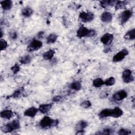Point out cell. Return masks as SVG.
<instances>
[{
    "mask_svg": "<svg viewBox=\"0 0 135 135\" xmlns=\"http://www.w3.org/2000/svg\"><path fill=\"white\" fill-rule=\"evenodd\" d=\"M59 123L57 119H53L51 117L45 115L40 121L39 125L43 129H48L56 127Z\"/></svg>",
    "mask_w": 135,
    "mask_h": 135,
    "instance_id": "6da1fadb",
    "label": "cell"
},
{
    "mask_svg": "<svg viewBox=\"0 0 135 135\" xmlns=\"http://www.w3.org/2000/svg\"><path fill=\"white\" fill-rule=\"evenodd\" d=\"M21 124L18 119H15L1 127V130L4 133H9L18 130Z\"/></svg>",
    "mask_w": 135,
    "mask_h": 135,
    "instance_id": "7a4b0ae2",
    "label": "cell"
},
{
    "mask_svg": "<svg viewBox=\"0 0 135 135\" xmlns=\"http://www.w3.org/2000/svg\"><path fill=\"white\" fill-rule=\"evenodd\" d=\"M43 46V43L36 39H33L27 45V51L29 52H32L34 51H36L40 49Z\"/></svg>",
    "mask_w": 135,
    "mask_h": 135,
    "instance_id": "3957f363",
    "label": "cell"
},
{
    "mask_svg": "<svg viewBox=\"0 0 135 135\" xmlns=\"http://www.w3.org/2000/svg\"><path fill=\"white\" fill-rule=\"evenodd\" d=\"M80 20L84 23L90 22L93 20L94 14L91 12H81L79 15Z\"/></svg>",
    "mask_w": 135,
    "mask_h": 135,
    "instance_id": "277c9868",
    "label": "cell"
},
{
    "mask_svg": "<svg viewBox=\"0 0 135 135\" xmlns=\"http://www.w3.org/2000/svg\"><path fill=\"white\" fill-rule=\"evenodd\" d=\"M129 54V51L127 49H124L118 53H116L112 57V62L114 63L119 62L122 61L126 56Z\"/></svg>",
    "mask_w": 135,
    "mask_h": 135,
    "instance_id": "5b68a950",
    "label": "cell"
},
{
    "mask_svg": "<svg viewBox=\"0 0 135 135\" xmlns=\"http://www.w3.org/2000/svg\"><path fill=\"white\" fill-rule=\"evenodd\" d=\"M122 79L124 83H129L134 81V76L131 70L129 69L124 70L122 74Z\"/></svg>",
    "mask_w": 135,
    "mask_h": 135,
    "instance_id": "8992f818",
    "label": "cell"
},
{
    "mask_svg": "<svg viewBox=\"0 0 135 135\" xmlns=\"http://www.w3.org/2000/svg\"><path fill=\"white\" fill-rule=\"evenodd\" d=\"M132 14L133 12H132V11L129 9H127L122 12L120 16L121 25H123L125 24L132 17Z\"/></svg>",
    "mask_w": 135,
    "mask_h": 135,
    "instance_id": "52a82bcc",
    "label": "cell"
},
{
    "mask_svg": "<svg viewBox=\"0 0 135 135\" xmlns=\"http://www.w3.org/2000/svg\"><path fill=\"white\" fill-rule=\"evenodd\" d=\"M128 96L127 92L124 90H120L115 92L112 96V99L115 101H121Z\"/></svg>",
    "mask_w": 135,
    "mask_h": 135,
    "instance_id": "ba28073f",
    "label": "cell"
},
{
    "mask_svg": "<svg viewBox=\"0 0 135 135\" xmlns=\"http://www.w3.org/2000/svg\"><path fill=\"white\" fill-rule=\"evenodd\" d=\"M114 39V36L112 34L107 33L103 34L100 38L101 42L105 45H110Z\"/></svg>",
    "mask_w": 135,
    "mask_h": 135,
    "instance_id": "9c48e42d",
    "label": "cell"
},
{
    "mask_svg": "<svg viewBox=\"0 0 135 135\" xmlns=\"http://www.w3.org/2000/svg\"><path fill=\"white\" fill-rule=\"evenodd\" d=\"M38 112V108H36L34 107H31L27 109L24 112V115L25 117H27L30 118H34L36 115L37 113Z\"/></svg>",
    "mask_w": 135,
    "mask_h": 135,
    "instance_id": "30bf717a",
    "label": "cell"
},
{
    "mask_svg": "<svg viewBox=\"0 0 135 135\" xmlns=\"http://www.w3.org/2000/svg\"><path fill=\"white\" fill-rule=\"evenodd\" d=\"M89 31L90 29L87 28L86 27L84 26H81L78 28V30L76 31V36L79 38L87 37Z\"/></svg>",
    "mask_w": 135,
    "mask_h": 135,
    "instance_id": "8fae6325",
    "label": "cell"
},
{
    "mask_svg": "<svg viewBox=\"0 0 135 135\" xmlns=\"http://www.w3.org/2000/svg\"><path fill=\"white\" fill-rule=\"evenodd\" d=\"M52 106L53 104L51 103L40 104L38 108V111H40L42 114H46L51 110Z\"/></svg>",
    "mask_w": 135,
    "mask_h": 135,
    "instance_id": "7c38bea8",
    "label": "cell"
},
{
    "mask_svg": "<svg viewBox=\"0 0 135 135\" xmlns=\"http://www.w3.org/2000/svg\"><path fill=\"white\" fill-rule=\"evenodd\" d=\"M0 116L2 118L9 120L14 116V113L11 110H4L1 112Z\"/></svg>",
    "mask_w": 135,
    "mask_h": 135,
    "instance_id": "4fadbf2b",
    "label": "cell"
},
{
    "mask_svg": "<svg viewBox=\"0 0 135 135\" xmlns=\"http://www.w3.org/2000/svg\"><path fill=\"white\" fill-rule=\"evenodd\" d=\"M101 20L104 23L110 22L112 20V15L110 12H104L101 15Z\"/></svg>",
    "mask_w": 135,
    "mask_h": 135,
    "instance_id": "5bb4252c",
    "label": "cell"
},
{
    "mask_svg": "<svg viewBox=\"0 0 135 135\" xmlns=\"http://www.w3.org/2000/svg\"><path fill=\"white\" fill-rule=\"evenodd\" d=\"M123 112L121 109L119 107H115L112 109L111 117L114 118H118L123 115Z\"/></svg>",
    "mask_w": 135,
    "mask_h": 135,
    "instance_id": "9a60e30c",
    "label": "cell"
},
{
    "mask_svg": "<svg viewBox=\"0 0 135 135\" xmlns=\"http://www.w3.org/2000/svg\"><path fill=\"white\" fill-rule=\"evenodd\" d=\"M2 8L4 11H8L11 9L13 5V2L10 0H5L0 2Z\"/></svg>",
    "mask_w": 135,
    "mask_h": 135,
    "instance_id": "2e32d148",
    "label": "cell"
},
{
    "mask_svg": "<svg viewBox=\"0 0 135 135\" xmlns=\"http://www.w3.org/2000/svg\"><path fill=\"white\" fill-rule=\"evenodd\" d=\"M117 1L115 0H104L100 1V6L103 8H107L109 6H112L115 4Z\"/></svg>",
    "mask_w": 135,
    "mask_h": 135,
    "instance_id": "e0dca14e",
    "label": "cell"
},
{
    "mask_svg": "<svg viewBox=\"0 0 135 135\" xmlns=\"http://www.w3.org/2000/svg\"><path fill=\"white\" fill-rule=\"evenodd\" d=\"M124 38L127 40L132 41L135 39V29L133 28L128 31L124 35Z\"/></svg>",
    "mask_w": 135,
    "mask_h": 135,
    "instance_id": "ac0fdd59",
    "label": "cell"
},
{
    "mask_svg": "<svg viewBox=\"0 0 135 135\" xmlns=\"http://www.w3.org/2000/svg\"><path fill=\"white\" fill-rule=\"evenodd\" d=\"M111 109H104L101 111L99 113V117L100 118H106L107 117H111Z\"/></svg>",
    "mask_w": 135,
    "mask_h": 135,
    "instance_id": "d6986e66",
    "label": "cell"
},
{
    "mask_svg": "<svg viewBox=\"0 0 135 135\" xmlns=\"http://www.w3.org/2000/svg\"><path fill=\"white\" fill-rule=\"evenodd\" d=\"M55 53L54 50L50 49L43 54V58L45 60H51L53 57Z\"/></svg>",
    "mask_w": 135,
    "mask_h": 135,
    "instance_id": "ffe728a7",
    "label": "cell"
},
{
    "mask_svg": "<svg viewBox=\"0 0 135 135\" xmlns=\"http://www.w3.org/2000/svg\"><path fill=\"white\" fill-rule=\"evenodd\" d=\"M128 3V2L127 1H118L115 4V11L125 8Z\"/></svg>",
    "mask_w": 135,
    "mask_h": 135,
    "instance_id": "44dd1931",
    "label": "cell"
},
{
    "mask_svg": "<svg viewBox=\"0 0 135 135\" xmlns=\"http://www.w3.org/2000/svg\"><path fill=\"white\" fill-rule=\"evenodd\" d=\"M69 87L70 89L75 91H79L82 88V84L79 81H75L70 84Z\"/></svg>",
    "mask_w": 135,
    "mask_h": 135,
    "instance_id": "7402d4cb",
    "label": "cell"
},
{
    "mask_svg": "<svg viewBox=\"0 0 135 135\" xmlns=\"http://www.w3.org/2000/svg\"><path fill=\"white\" fill-rule=\"evenodd\" d=\"M33 13V11L32 8L30 7H26L24 8L21 12L22 16L25 17H30Z\"/></svg>",
    "mask_w": 135,
    "mask_h": 135,
    "instance_id": "603a6c76",
    "label": "cell"
},
{
    "mask_svg": "<svg viewBox=\"0 0 135 135\" xmlns=\"http://www.w3.org/2000/svg\"><path fill=\"white\" fill-rule=\"evenodd\" d=\"M57 37H58V36L55 33L50 34L46 38V42L48 44H53L56 41Z\"/></svg>",
    "mask_w": 135,
    "mask_h": 135,
    "instance_id": "cb8c5ba5",
    "label": "cell"
},
{
    "mask_svg": "<svg viewBox=\"0 0 135 135\" xmlns=\"http://www.w3.org/2000/svg\"><path fill=\"white\" fill-rule=\"evenodd\" d=\"M88 125V123L87 121L85 120H81L75 126V130L76 131L84 130Z\"/></svg>",
    "mask_w": 135,
    "mask_h": 135,
    "instance_id": "d4e9b609",
    "label": "cell"
},
{
    "mask_svg": "<svg viewBox=\"0 0 135 135\" xmlns=\"http://www.w3.org/2000/svg\"><path fill=\"white\" fill-rule=\"evenodd\" d=\"M32 61V57L28 55H26L21 57L19 59V62L22 64H27L30 63Z\"/></svg>",
    "mask_w": 135,
    "mask_h": 135,
    "instance_id": "484cf974",
    "label": "cell"
},
{
    "mask_svg": "<svg viewBox=\"0 0 135 135\" xmlns=\"http://www.w3.org/2000/svg\"><path fill=\"white\" fill-rule=\"evenodd\" d=\"M92 84L95 88H100L104 85V81L101 78H96L93 80Z\"/></svg>",
    "mask_w": 135,
    "mask_h": 135,
    "instance_id": "4316f807",
    "label": "cell"
},
{
    "mask_svg": "<svg viewBox=\"0 0 135 135\" xmlns=\"http://www.w3.org/2000/svg\"><path fill=\"white\" fill-rule=\"evenodd\" d=\"M24 91V89L23 88H18V89L16 90L12 94V95L10 96V97H11V98H19L20 97H21V96L22 95V94H23Z\"/></svg>",
    "mask_w": 135,
    "mask_h": 135,
    "instance_id": "83f0119b",
    "label": "cell"
},
{
    "mask_svg": "<svg viewBox=\"0 0 135 135\" xmlns=\"http://www.w3.org/2000/svg\"><path fill=\"white\" fill-rule=\"evenodd\" d=\"M115 83V78L113 76H110L104 81V85L106 86H112Z\"/></svg>",
    "mask_w": 135,
    "mask_h": 135,
    "instance_id": "f1b7e54d",
    "label": "cell"
},
{
    "mask_svg": "<svg viewBox=\"0 0 135 135\" xmlns=\"http://www.w3.org/2000/svg\"><path fill=\"white\" fill-rule=\"evenodd\" d=\"M113 130L111 128H104L102 130L97 132V134H113Z\"/></svg>",
    "mask_w": 135,
    "mask_h": 135,
    "instance_id": "f546056e",
    "label": "cell"
},
{
    "mask_svg": "<svg viewBox=\"0 0 135 135\" xmlns=\"http://www.w3.org/2000/svg\"><path fill=\"white\" fill-rule=\"evenodd\" d=\"M91 103L89 100H84L80 103V106L84 109H88L91 107Z\"/></svg>",
    "mask_w": 135,
    "mask_h": 135,
    "instance_id": "4dcf8cb0",
    "label": "cell"
},
{
    "mask_svg": "<svg viewBox=\"0 0 135 135\" xmlns=\"http://www.w3.org/2000/svg\"><path fill=\"white\" fill-rule=\"evenodd\" d=\"M8 47V43L7 41H6L5 40L3 39H1L0 41V47H1V50L3 51L6 49V48Z\"/></svg>",
    "mask_w": 135,
    "mask_h": 135,
    "instance_id": "1f68e13d",
    "label": "cell"
},
{
    "mask_svg": "<svg viewBox=\"0 0 135 135\" xmlns=\"http://www.w3.org/2000/svg\"><path fill=\"white\" fill-rule=\"evenodd\" d=\"M11 70L14 74H16L20 71V66L17 63H15L13 66L11 67Z\"/></svg>",
    "mask_w": 135,
    "mask_h": 135,
    "instance_id": "d6a6232c",
    "label": "cell"
},
{
    "mask_svg": "<svg viewBox=\"0 0 135 135\" xmlns=\"http://www.w3.org/2000/svg\"><path fill=\"white\" fill-rule=\"evenodd\" d=\"M130 133L131 131L130 130L124 128L120 129L118 132V134L120 135H128L130 134Z\"/></svg>",
    "mask_w": 135,
    "mask_h": 135,
    "instance_id": "836d02e7",
    "label": "cell"
},
{
    "mask_svg": "<svg viewBox=\"0 0 135 135\" xmlns=\"http://www.w3.org/2000/svg\"><path fill=\"white\" fill-rule=\"evenodd\" d=\"M17 33L15 31L12 30L9 33V38L12 40H15L17 38Z\"/></svg>",
    "mask_w": 135,
    "mask_h": 135,
    "instance_id": "e575fe53",
    "label": "cell"
},
{
    "mask_svg": "<svg viewBox=\"0 0 135 135\" xmlns=\"http://www.w3.org/2000/svg\"><path fill=\"white\" fill-rule=\"evenodd\" d=\"M97 34V31L93 29H90L89 32V34L88 35L87 37H91L94 36Z\"/></svg>",
    "mask_w": 135,
    "mask_h": 135,
    "instance_id": "d590c367",
    "label": "cell"
},
{
    "mask_svg": "<svg viewBox=\"0 0 135 135\" xmlns=\"http://www.w3.org/2000/svg\"><path fill=\"white\" fill-rule=\"evenodd\" d=\"M62 97L60 96V95H56V96H54L53 99H52V101L54 102H60L62 100Z\"/></svg>",
    "mask_w": 135,
    "mask_h": 135,
    "instance_id": "8d00e7d4",
    "label": "cell"
},
{
    "mask_svg": "<svg viewBox=\"0 0 135 135\" xmlns=\"http://www.w3.org/2000/svg\"><path fill=\"white\" fill-rule=\"evenodd\" d=\"M44 35V31H41L38 33L37 34V37L40 38H42Z\"/></svg>",
    "mask_w": 135,
    "mask_h": 135,
    "instance_id": "74e56055",
    "label": "cell"
},
{
    "mask_svg": "<svg viewBox=\"0 0 135 135\" xmlns=\"http://www.w3.org/2000/svg\"><path fill=\"white\" fill-rule=\"evenodd\" d=\"M84 133V130H81L76 131V134H83Z\"/></svg>",
    "mask_w": 135,
    "mask_h": 135,
    "instance_id": "f35d334b",
    "label": "cell"
},
{
    "mask_svg": "<svg viewBox=\"0 0 135 135\" xmlns=\"http://www.w3.org/2000/svg\"><path fill=\"white\" fill-rule=\"evenodd\" d=\"M3 31H2V29L1 28V38L3 37Z\"/></svg>",
    "mask_w": 135,
    "mask_h": 135,
    "instance_id": "ab89813d",
    "label": "cell"
}]
</instances>
